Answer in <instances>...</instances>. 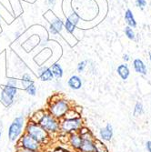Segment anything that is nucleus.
Instances as JSON below:
<instances>
[{"mask_svg":"<svg viewBox=\"0 0 151 152\" xmlns=\"http://www.w3.org/2000/svg\"><path fill=\"white\" fill-rule=\"evenodd\" d=\"M50 70H51L54 77H56V78H61L63 77V68L58 63L53 64L51 66V67H50Z\"/></svg>","mask_w":151,"mask_h":152,"instance_id":"nucleus-16","label":"nucleus"},{"mask_svg":"<svg viewBox=\"0 0 151 152\" xmlns=\"http://www.w3.org/2000/svg\"><path fill=\"white\" fill-rule=\"evenodd\" d=\"M17 152H33V151H29V150H25V149H21V148H18Z\"/></svg>","mask_w":151,"mask_h":152,"instance_id":"nucleus-29","label":"nucleus"},{"mask_svg":"<svg viewBox=\"0 0 151 152\" xmlns=\"http://www.w3.org/2000/svg\"><path fill=\"white\" fill-rule=\"evenodd\" d=\"M39 78L42 80V81H51L54 78V76L50 70L49 67L44 66L42 67L41 69L39 70Z\"/></svg>","mask_w":151,"mask_h":152,"instance_id":"nucleus-12","label":"nucleus"},{"mask_svg":"<svg viewBox=\"0 0 151 152\" xmlns=\"http://www.w3.org/2000/svg\"><path fill=\"white\" fill-rule=\"evenodd\" d=\"M133 66H134V69L136 73L141 74V75H147V66L141 59H139V58L134 59Z\"/></svg>","mask_w":151,"mask_h":152,"instance_id":"nucleus-10","label":"nucleus"},{"mask_svg":"<svg viewBox=\"0 0 151 152\" xmlns=\"http://www.w3.org/2000/svg\"><path fill=\"white\" fill-rule=\"evenodd\" d=\"M49 31H50V33L52 34V35H58L59 33L54 28V27L52 26H50V27H49Z\"/></svg>","mask_w":151,"mask_h":152,"instance_id":"nucleus-26","label":"nucleus"},{"mask_svg":"<svg viewBox=\"0 0 151 152\" xmlns=\"http://www.w3.org/2000/svg\"><path fill=\"white\" fill-rule=\"evenodd\" d=\"M50 26H52L59 34L63 31V29H65L64 28V23L62 22V20L59 19L58 17L54 16L53 13H52V19L50 21Z\"/></svg>","mask_w":151,"mask_h":152,"instance_id":"nucleus-14","label":"nucleus"},{"mask_svg":"<svg viewBox=\"0 0 151 152\" xmlns=\"http://www.w3.org/2000/svg\"><path fill=\"white\" fill-rule=\"evenodd\" d=\"M25 133L28 134L29 136L34 137L40 144L47 143V140H49V136H50L38 123H35L30 120L26 123Z\"/></svg>","mask_w":151,"mask_h":152,"instance_id":"nucleus-2","label":"nucleus"},{"mask_svg":"<svg viewBox=\"0 0 151 152\" xmlns=\"http://www.w3.org/2000/svg\"><path fill=\"white\" fill-rule=\"evenodd\" d=\"M82 127H83V121L80 117L77 118H62L59 124V129L66 135L78 132Z\"/></svg>","mask_w":151,"mask_h":152,"instance_id":"nucleus-4","label":"nucleus"},{"mask_svg":"<svg viewBox=\"0 0 151 152\" xmlns=\"http://www.w3.org/2000/svg\"><path fill=\"white\" fill-rule=\"evenodd\" d=\"M123 59H124L125 61H128L129 60V56H128V55H127V54H125L124 56H123Z\"/></svg>","mask_w":151,"mask_h":152,"instance_id":"nucleus-28","label":"nucleus"},{"mask_svg":"<svg viewBox=\"0 0 151 152\" xmlns=\"http://www.w3.org/2000/svg\"><path fill=\"white\" fill-rule=\"evenodd\" d=\"M26 124L25 118L23 116L18 117L13 120L11 125L8 129V139L10 141L14 142L18 140V139L21 137L22 132L24 131V126Z\"/></svg>","mask_w":151,"mask_h":152,"instance_id":"nucleus-6","label":"nucleus"},{"mask_svg":"<svg viewBox=\"0 0 151 152\" xmlns=\"http://www.w3.org/2000/svg\"><path fill=\"white\" fill-rule=\"evenodd\" d=\"M17 93H18V88L17 87L10 86V85L7 84L1 92V98L0 99H1L2 103L6 107H9L10 105H12Z\"/></svg>","mask_w":151,"mask_h":152,"instance_id":"nucleus-7","label":"nucleus"},{"mask_svg":"<svg viewBox=\"0 0 151 152\" xmlns=\"http://www.w3.org/2000/svg\"><path fill=\"white\" fill-rule=\"evenodd\" d=\"M136 6L141 9H144V7L147 6V1L146 0H136Z\"/></svg>","mask_w":151,"mask_h":152,"instance_id":"nucleus-25","label":"nucleus"},{"mask_svg":"<svg viewBox=\"0 0 151 152\" xmlns=\"http://www.w3.org/2000/svg\"><path fill=\"white\" fill-rule=\"evenodd\" d=\"M21 83H22V86L25 88H26L28 85L32 84V83H34V81L32 80L31 77L28 75V74H24L23 77H22V79H21Z\"/></svg>","mask_w":151,"mask_h":152,"instance_id":"nucleus-20","label":"nucleus"},{"mask_svg":"<svg viewBox=\"0 0 151 152\" xmlns=\"http://www.w3.org/2000/svg\"><path fill=\"white\" fill-rule=\"evenodd\" d=\"M18 148L29 150L33 152H40L41 148H42V144H40L34 137L24 132L18 139Z\"/></svg>","mask_w":151,"mask_h":152,"instance_id":"nucleus-5","label":"nucleus"},{"mask_svg":"<svg viewBox=\"0 0 151 152\" xmlns=\"http://www.w3.org/2000/svg\"><path fill=\"white\" fill-rule=\"evenodd\" d=\"M67 19L69 20L70 22H72L75 26H77L78 24V22H79L80 18H79V16L77 15L76 12H72L70 15L67 17Z\"/></svg>","mask_w":151,"mask_h":152,"instance_id":"nucleus-21","label":"nucleus"},{"mask_svg":"<svg viewBox=\"0 0 151 152\" xmlns=\"http://www.w3.org/2000/svg\"><path fill=\"white\" fill-rule=\"evenodd\" d=\"M68 141H69L70 146L76 149V150H79L80 146H81V142H82V137L80 136V134L78 132H74L69 134V139H68Z\"/></svg>","mask_w":151,"mask_h":152,"instance_id":"nucleus-9","label":"nucleus"},{"mask_svg":"<svg viewBox=\"0 0 151 152\" xmlns=\"http://www.w3.org/2000/svg\"><path fill=\"white\" fill-rule=\"evenodd\" d=\"M125 34L127 36V37L130 40H134L135 39V32L133 31V29L130 26H126L125 27Z\"/></svg>","mask_w":151,"mask_h":152,"instance_id":"nucleus-23","label":"nucleus"},{"mask_svg":"<svg viewBox=\"0 0 151 152\" xmlns=\"http://www.w3.org/2000/svg\"><path fill=\"white\" fill-rule=\"evenodd\" d=\"M67 85L73 90H78L82 87V80L78 76H72L68 79Z\"/></svg>","mask_w":151,"mask_h":152,"instance_id":"nucleus-11","label":"nucleus"},{"mask_svg":"<svg viewBox=\"0 0 151 152\" xmlns=\"http://www.w3.org/2000/svg\"><path fill=\"white\" fill-rule=\"evenodd\" d=\"M125 21L128 24V26H130L131 28L136 27V21L130 9H127V11L125 12Z\"/></svg>","mask_w":151,"mask_h":152,"instance_id":"nucleus-15","label":"nucleus"},{"mask_svg":"<svg viewBox=\"0 0 151 152\" xmlns=\"http://www.w3.org/2000/svg\"><path fill=\"white\" fill-rule=\"evenodd\" d=\"M117 72L118 76L121 77V79H123V80H127L130 75L129 68H128V65H126V64L119 65L117 68Z\"/></svg>","mask_w":151,"mask_h":152,"instance_id":"nucleus-13","label":"nucleus"},{"mask_svg":"<svg viewBox=\"0 0 151 152\" xmlns=\"http://www.w3.org/2000/svg\"><path fill=\"white\" fill-rule=\"evenodd\" d=\"M25 90L26 91L27 94L30 95V96H36V88L34 83H32V84H30L26 88H25Z\"/></svg>","mask_w":151,"mask_h":152,"instance_id":"nucleus-22","label":"nucleus"},{"mask_svg":"<svg viewBox=\"0 0 151 152\" xmlns=\"http://www.w3.org/2000/svg\"><path fill=\"white\" fill-rule=\"evenodd\" d=\"M144 113V108H143V105L140 102H136L135 107H134V111L133 114L135 117H139L140 115H142Z\"/></svg>","mask_w":151,"mask_h":152,"instance_id":"nucleus-19","label":"nucleus"},{"mask_svg":"<svg viewBox=\"0 0 151 152\" xmlns=\"http://www.w3.org/2000/svg\"><path fill=\"white\" fill-rule=\"evenodd\" d=\"M71 108L70 103L66 99H52V101L49 102L48 108L47 111L51 114L54 118H56L58 120H61L64 118L66 112Z\"/></svg>","mask_w":151,"mask_h":152,"instance_id":"nucleus-1","label":"nucleus"},{"mask_svg":"<svg viewBox=\"0 0 151 152\" xmlns=\"http://www.w3.org/2000/svg\"><path fill=\"white\" fill-rule=\"evenodd\" d=\"M47 1H48V4L49 5H53L54 2H55V0H47Z\"/></svg>","mask_w":151,"mask_h":152,"instance_id":"nucleus-30","label":"nucleus"},{"mask_svg":"<svg viewBox=\"0 0 151 152\" xmlns=\"http://www.w3.org/2000/svg\"><path fill=\"white\" fill-rule=\"evenodd\" d=\"M87 63H88V62H87L86 60L81 61V62H79V63H78L77 69V71H78L79 73H81V72H83V71H84L85 67L87 66Z\"/></svg>","mask_w":151,"mask_h":152,"instance_id":"nucleus-24","label":"nucleus"},{"mask_svg":"<svg viewBox=\"0 0 151 152\" xmlns=\"http://www.w3.org/2000/svg\"><path fill=\"white\" fill-rule=\"evenodd\" d=\"M76 26H75L72 22H70L69 20H68L67 18H66V22H65V24H64V28H65V30L69 34V35H72L73 33H74V31H75V29H76Z\"/></svg>","mask_w":151,"mask_h":152,"instance_id":"nucleus-18","label":"nucleus"},{"mask_svg":"<svg viewBox=\"0 0 151 152\" xmlns=\"http://www.w3.org/2000/svg\"><path fill=\"white\" fill-rule=\"evenodd\" d=\"M149 59H150V62H151V52H150V54H149Z\"/></svg>","mask_w":151,"mask_h":152,"instance_id":"nucleus-32","label":"nucleus"},{"mask_svg":"<svg viewBox=\"0 0 151 152\" xmlns=\"http://www.w3.org/2000/svg\"><path fill=\"white\" fill-rule=\"evenodd\" d=\"M1 135H2V130L0 129V139H1Z\"/></svg>","mask_w":151,"mask_h":152,"instance_id":"nucleus-31","label":"nucleus"},{"mask_svg":"<svg viewBox=\"0 0 151 152\" xmlns=\"http://www.w3.org/2000/svg\"><path fill=\"white\" fill-rule=\"evenodd\" d=\"M94 144H95V152H108V149L105 145V143H103V141L95 139Z\"/></svg>","mask_w":151,"mask_h":152,"instance_id":"nucleus-17","label":"nucleus"},{"mask_svg":"<svg viewBox=\"0 0 151 152\" xmlns=\"http://www.w3.org/2000/svg\"><path fill=\"white\" fill-rule=\"evenodd\" d=\"M99 136L101 140L104 141H110L113 137V128L110 124H107L105 128L100 129L99 130Z\"/></svg>","mask_w":151,"mask_h":152,"instance_id":"nucleus-8","label":"nucleus"},{"mask_svg":"<svg viewBox=\"0 0 151 152\" xmlns=\"http://www.w3.org/2000/svg\"><path fill=\"white\" fill-rule=\"evenodd\" d=\"M146 148H147V150L148 152H151V140L147 141V143H146Z\"/></svg>","mask_w":151,"mask_h":152,"instance_id":"nucleus-27","label":"nucleus"},{"mask_svg":"<svg viewBox=\"0 0 151 152\" xmlns=\"http://www.w3.org/2000/svg\"><path fill=\"white\" fill-rule=\"evenodd\" d=\"M38 124L42 127L49 135L50 134H55L58 133L59 129V124L60 120L57 119L56 118H54L51 114H49L47 110H45V112L43 116L41 117V118L38 121Z\"/></svg>","mask_w":151,"mask_h":152,"instance_id":"nucleus-3","label":"nucleus"}]
</instances>
